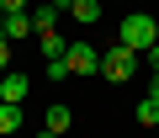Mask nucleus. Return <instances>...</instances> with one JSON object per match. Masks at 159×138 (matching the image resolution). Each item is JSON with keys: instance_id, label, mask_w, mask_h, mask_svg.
Instances as JSON below:
<instances>
[{"instance_id": "1", "label": "nucleus", "mask_w": 159, "mask_h": 138, "mask_svg": "<svg viewBox=\"0 0 159 138\" xmlns=\"http://www.w3.org/2000/svg\"><path fill=\"white\" fill-rule=\"evenodd\" d=\"M117 43H122V48H133V53H148V48L159 43V16H148V11L122 16V21H117Z\"/></svg>"}, {"instance_id": "2", "label": "nucleus", "mask_w": 159, "mask_h": 138, "mask_svg": "<svg viewBox=\"0 0 159 138\" xmlns=\"http://www.w3.org/2000/svg\"><path fill=\"white\" fill-rule=\"evenodd\" d=\"M138 58H143V53H133V48H122V43H111V48L101 53V75H106L111 85H127V80L138 75Z\"/></svg>"}, {"instance_id": "3", "label": "nucleus", "mask_w": 159, "mask_h": 138, "mask_svg": "<svg viewBox=\"0 0 159 138\" xmlns=\"http://www.w3.org/2000/svg\"><path fill=\"white\" fill-rule=\"evenodd\" d=\"M64 64H69V75H101V48H90V43H69Z\"/></svg>"}, {"instance_id": "4", "label": "nucleus", "mask_w": 159, "mask_h": 138, "mask_svg": "<svg viewBox=\"0 0 159 138\" xmlns=\"http://www.w3.org/2000/svg\"><path fill=\"white\" fill-rule=\"evenodd\" d=\"M27 90H32V80L21 75V69H6V75H0V101H27Z\"/></svg>"}, {"instance_id": "5", "label": "nucleus", "mask_w": 159, "mask_h": 138, "mask_svg": "<svg viewBox=\"0 0 159 138\" xmlns=\"http://www.w3.org/2000/svg\"><path fill=\"white\" fill-rule=\"evenodd\" d=\"M37 48H43V64H64L69 37H64V32H43V37H37Z\"/></svg>"}, {"instance_id": "6", "label": "nucleus", "mask_w": 159, "mask_h": 138, "mask_svg": "<svg viewBox=\"0 0 159 138\" xmlns=\"http://www.w3.org/2000/svg\"><path fill=\"white\" fill-rule=\"evenodd\" d=\"M58 16H64V11L53 6V0H48V6H32V27H37V37H43V32H58Z\"/></svg>"}, {"instance_id": "7", "label": "nucleus", "mask_w": 159, "mask_h": 138, "mask_svg": "<svg viewBox=\"0 0 159 138\" xmlns=\"http://www.w3.org/2000/svg\"><path fill=\"white\" fill-rule=\"evenodd\" d=\"M37 27H32V11H16V16H6V43H21V37H32Z\"/></svg>"}, {"instance_id": "8", "label": "nucleus", "mask_w": 159, "mask_h": 138, "mask_svg": "<svg viewBox=\"0 0 159 138\" xmlns=\"http://www.w3.org/2000/svg\"><path fill=\"white\" fill-rule=\"evenodd\" d=\"M69 16H74L80 27H96V21H101V0H69Z\"/></svg>"}, {"instance_id": "9", "label": "nucleus", "mask_w": 159, "mask_h": 138, "mask_svg": "<svg viewBox=\"0 0 159 138\" xmlns=\"http://www.w3.org/2000/svg\"><path fill=\"white\" fill-rule=\"evenodd\" d=\"M69 122H74V106H64V101H53V106H48V127H53V133L64 138V133H69Z\"/></svg>"}, {"instance_id": "10", "label": "nucleus", "mask_w": 159, "mask_h": 138, "mask_svg": "<svg viewBox=\"0 0 159 138\" xmlns=\"http://www.w3.org/2000/svg\"><path fill=\"white\" fill-rule=\"evenodd\" d=\"M16 127H21V106L16 101H0V138H11Z\"/></svg>"}, {"instance_id": "11", "label": "nucleus", "mask_w": 159, "mask_h": 138, "mask_svg": "<svg viewBox=\"0 0 159 138\" xmlns=\"http://www.w3.org/2000/svg\"><path fill=\"white\" fill-rule=\"evenodd\" d=\"M133 112H138V122H143V127H159V101H148V96H143Z\"/></svg>"}, {"instance_id": "12", "label": "nucleus", "mask_w": 159, "mask_h": 138, "mask_svg": "<svg viewBox=\"0 0 159 138\" xmlns=\"http://www.w3.org/2000/svg\"><path fill=\"white\" fill-rule=\"evenodd\" d=\"M16 11H27V0H0V16H16Z\"/></svg>"}, {"instance_id": "13", "label": "nucleus", "mask_w": 159, "mask_h": 138, "mask_svg": "<svg viewBox=\"0 0 159 138\" xmlns=\"http://www.w3.org/2000/svg\"><path fill=\"white\" fill-rule=\"evenodd\" d=\"M0 69H11V43L0 37Z\"/></svg>"}, {"instance_id": "14", "label": "nucleus", "mask_w": 159, "mask_h": 138, "mask_svg": "<svg viewBox=\"0 0 159 138\" xmlns=\"http://www.w3.org/2000/svg\"><path fill=\"white\" fill-rule=\"evenodd\" d=\"M143 58H148V69H154V75H159V43H154V48H148Z\"/></svg>"}, {"instance_id": "15", "label": "nucleus", "mask_w": 159, "mask_h": 138, "mask_svg": "<svg viewBox=\"0 0 159 138\" xmlns=\"http://www.w3.org/2000/svg\"><path fill=\"white\" fill-rule=\"evenodd\" d=\"M148 101H159V75H154V80H148Z\"/></svg>"}, {"instance_id": "16", "label": "nucleus", "mask_w": 159, "mask_h": 138, "mask_svg": "<svg viewBox=\"0 0 159 138\" xmlns=\"http://www.w3.org/2000/svg\"><path fill=\"white\" fill-rule=\"evenodd\" d=\"M37 138H58V133H53V127H43V133H37Z\"/></svg>"}, {"instance_id": "17", "label": "nucleus", "mask_w": 159, "mask_h": 138, "mask_svg": "<svg viewBox=\"0 0 159 138\" xmlns=\"http://www.w3.org/2000/svg\"><path fill=\"white\" fill-rule=\"evenodd\" d=\"M0 37H6V16H0Z\"/></svg>"}]
</instances>
